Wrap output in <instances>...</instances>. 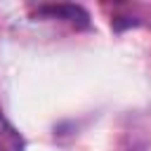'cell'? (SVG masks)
<instances>
[{
	"label": "cell",
	"mask_w": 151,
	"mask_h": 151,
	"mask_svg": "<svg viewBox=\"0 0 151 151\" xmlns=\"http://www.w3.org/2000/svg\"><path fill=\"white\" fill-rule=\"evenodd\" d=\"M35 14L50 17V19H64L73 26H87L90 24L87 12L78 5H40V7H35Z\"/></svg>",
	"instance_id": "cell-1"
},
{
	"label": "cell",
	"mask_w": 151,
	"mask_h": 151,
	"mask_svg": "<svg viewBox=\"0 0 151 151\" xmlns=\"http://www.w3.org/2000/svg\"><path fill=\"white\" fill-rule=\"evenodd\" d=\"M0 151H24V137L0 111Z\"/></svg>",
	"instance_id": "cell-2"
}]
</instances>
